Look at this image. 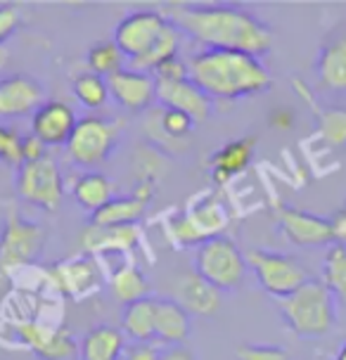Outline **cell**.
<instances>
[{"instance_id":"obj_1","label":"cell","mask_w":346,"mask_h":360,"mask_svg":"<svg viewBox=\"0 0 346 360\" xmlns=\"http://www.w3.org/2000/svg\"><path fill=\"white\" fill-rule=\"evenodd\" d=\"M166 19L202 50H235L261 60L273 48V29L254 12L235 5H176Z\"/></svg>"},{"instance_id":"obj_2","label":"cell","mask_w":346,"mask_h":360,"mask_svg":"<svg viewBox=\"0 0 346 360\" xmlns=\"http://www.w3.org/2000/svg\"><path fill=\"white\" fill-rule=\"evenodd\" d=\"M188 69L190 81L211 100H240L273 86V76L259 57L235 50H197Z\"/></svg>"},{"instance_id":"obj_3","label":"cell","mask_w":346,"mask_h":360,"mask_svg":"<svg viewBox=\"0 0 346 360\" xmlns=\"http://www.w3.org/2000/svg\"><path fill=\"white\" fill-rule=\"evenodd\" d=\"M285 325L301 339H318L337 325L339 304L323 280L311 278L278 304Z\"/></svg>"},{"instance_id":"obj_4","label":"cell","mask_w":346,"mask_h":360,"mask_svg":"<svg viewBox=\"0 0 346 360\" xmlns=\"http://www.w3.org/2000/svg\"><path fill=\"white\" fill-rule=\"evenodd\" d=\"M247 259L230 237H211L195 249V273L219 292H235L247 280Z\"/></svg>"},{"instance_id":"obj_5","label":"cell","mask_w":346,"mask_h":360,"mask_svg":"<svg viewBox=\"0 0 346 360\" xmlns=\"http://www.w3.org/2000/svg\"><path fill=\"white\" fill-rule=\"evenodd\" d=\"M245 259L247 266L256 275V280H259V285L264 287V292H268L278 301L287 299L301 285H306L311 280L304 263L290 254L268 252V249H252Z\"/></svg>"},{"instance_id":"obj_6","label":"cell","mask_w":346,"mask_h":360,"mask_svg":"<svg viewBox=\"0 0 346 360\" xmlns=\"http://www.w3.org/2000/svg\"><path fill=\"white\" fill-rule=\"evenodd\" d=\"M46 237L48 233L41 223L29 221L10 209L0 228V273L36 263L46 249Z\"/></svg>"},{"instance_id":"obj_7","label":"cell","mask_w":346,"mask_h":360,"mask_svg":"<svg viewBox=\"0 0 346 360\" xmlns=\"http://www.w3.org/2000/svg\"><path fill=\"white\" fill-rule=\"evenodd\" d=\"M15 192L19 199L34 204L43 211H57L62 204V173L50 154L36 162H22L17 166Z\"/></svg>"},{"instance_id":"obj_8","label":"cell","mask_w":346,"mask_h":360,"mask_svg":"<svg viewBox=\"0 0 346 360\" xmlns=\"http://www.w3.org/2000/svg\"><path fill=\"white\" fill-rule=\"evenodd\" d=\"M117 143L119 131L112 121L102 117H81L67 143V152L74 164L83 166V169H95L112 157Z\"/></svg>"},{"instance_id":"obj_9","label":"cell","mask_w":346,"mask_h":360,"mask_svg":"<svg viewBox=\"0 0 346 360\" xmlns=\"http://www.w3.org/2000/svg\"><path fill=\"white\" fill-rule=\"evenodd\" d=\"M166 24H169V19H166L164 12H155V10L131 12L114 29V43L121 50V55L126 57V62L133 64L150 53L152 45L164 34Z\"/></svg>"},{"instance_id":"obj_10","label":"cell","mask_w":346,"mask_h":360,"mask_svg":"<svg viewBox=\"0 0 346 360\" xmlns=\"http://www.w3.org/2000/svg\"><path fill=\"white\" fill-rule=\"evenodd\" d=\"M46 86L29 74H10L0 79V124L22 117H34L46 105Z\"/></svg>"},{"instance_id":"obj_11","label":"cell","mask_w":346,"mask_h":360,"mask_svg":"<svg viewBox=\"0 0 346 360\" xmlns=\"http://www.w3.org/2000/svg\"><path fill=\"white\" fill-rule=\"evenodd\" d=\"M226 209L214 197H209L204 202L195 204L188 216H181L178 221H173V240L185 244V247H190V244L200 247L202 242L211 240V237H219L221 230L226 228Z\"/></svg>"},{"instance_id":"obj_12","label":"cell","mask_w":346,"mask_h":360,"mask_svg":"<svg viewBox=\"0 0 346 360\" xmlns=\"http://www.w3.org/2000/svg\"><path fill=\"white\" fill-rule=\"evenodd\" d=\"M278 225L285 240H290L297 247H330L335 242L330 218L309 214L304 209L278 207Z\"/></svg>"},{"instance_id":"obj_13","label":"cell","mask_w":346,"mask_h":360,"mask_svg":"<svg viewBox=\"0 0 346 360\" xmlns=\"http://www.w3.org/2000/svg\"><path fill=\"white\" fill-rule=\"evenodd\" d=\"M110 98L128 112H145L157 102V81L152 74L136 72V69H121L107 79Z\"/></svg>"},{"instance_id":"obj_14","label":"cell","mask_w":346,"mask_h":360,"mask_svg":"<svg viewBox=\"0 0 346 360\" xmlns=\"http://www.w3.org/2000/svg\"><path fill=\"white\" fill-rule=\"evenodd\" d=\"M157 102L164 109H176V112L188 114L195 124L207 121L211 117V112H214V100L190 79L157 81Z\"/></svg>"},{"instance_id":"obj_15","label":"cell","mask_w":346,"mask_h":360,"mask_svg":"<svg viewBox=\"0 0 346 360\" xmlns=\"http://www.w3.org/2000/svg\"><path fill=\"white\" fill-rule=\"evenodd\" d=\"M76 121V112L67 102L48 100L31 117V135H36L46 147H67Z\"/></svg>"},{"instance_id":"obj_16","label":"cell","mask_w":346,"mask_h":360,"mask_svg":"<svg viewBox=\"0 0 346 360\" xmlns=\"http://www.w3.org/2000/svg\"><path fill=\"white\" fill-rule=\"evenodd\" d=\"M50 273L62 292L74 299H86L95 289H100V268L91 256H76V259L55 263Z\"/></svg>"},{"instance_id":"obj_17","label":"cell","mask_w":346,"mask_h":360,"mask_svg":"<svg viewBox=\"0 0 346 360\" xmlns=\"http://www.w3.org/2000/svg\"><path fill=\"white\" fill-rule=\"evenodd\" d=\"M152 190L150 185L140 188L128 197H114L100 211L91 214V225L95 228H121V225H136L138 218H143L147 204H150Z\"/></svg>"},{"instance_id":"obj_18","label":"cell","mask_w":346,"mask_h":360,"mask_svg":"<svg viewBox=\"0 0 346 360\" xmlns=\"http://www.w3.org/2000/svg\"><path fill=\"white\" fill-rule=\"evenodd\" d=\"M192 334V318L173 299L155 297V342L164 346H183Z\"/></svg>"},{"instance_id":"obj_19","label":"cell","mask_w":346,"mask_h":360,"mask_svg":"<svg viewBox=\"0 0 346 360\" xmlns=\"http://www.w3.org/2000/svg\"><path fill=\"white\" fill-rule=\"evenodd\" d=\"M316 76L320 86L346 95V34H335L325 41L316 60Z\"/></svg>"},{"instance_id":"obj_20","label":"cell","mask_w":346,"mask_h":360,"mask_svg":"<svg viewBox=\"0 0 346 360\" xmlns=\"http://www.w3.org/2000/svg\"><path fill=\"white\" fill-rule=\"evenodd\" d=\"M22 334L31 344V349L36 351V356L43 360H67L79 351V344H76V339L67 327L48 330V327L38 325H24Z\"/></svg>"},{"instance_id":"obj_21","label":"cell","mask_w":346,"mask_h":360,"mask_svg":"<svg viewBox=\"0 0 346 360\" xmlns=\"http://www.w3.org/2000/svg\"><path fill=\"white\" fill-rule=\"evenodd\" d=\"M178 304L190 315H214L221 308V292L204 282L200 275H185L178 285Z\"/></svg>"},{"instance_id":"obj_22","label":"cell","mask_w":346,"mask_h":360,"mask_svg":"<svg viewBox=\"0 0 346 360\" xmlns=\"http://www.w3.org/2000/svg\"><path fill=\"white\" fill-rule=\"evenodd\" d=\"M126 349V337L114 325H95L81 339V360H119Z\"/></svg>"},{"instance_id":"obj_23","label":"cell","mask_w":346,"mask_h":360,"mask_svg":"<svg viewBox=\"0 0 346 360\" xmlns=\"http://www.w3.org/2000/svg\"><path fill=\"white\" fill-rule=\"evenodd\" d=\"M138 244L136 225H121V228H91L81 235V247L88 254L102 252H128Z\"/></svg>"},{"instance_id":"obj_24","label":"cell","mask_w":346,"mask_h":360,"mask_svg":"<svg viewBox=\"0 0 346 360\" xmlns=\"http://www.w3.org/2000/svg\"><path fill=\"white\" fill-rule=\"evenodd\" d=\"M121 332L131 344H155V297L124 306Z\"/></svg>"},{"instance_id":"obj_25","label":"cell","mask_w":346,"mask_h":360,"mask_svg":"<svg viewBox=\"0 0 346 360\" xmlns=\"http://www.w3.org/2000/svg\"><path fill=\"white\" fill-rule=\"evenodd\" d=\"M254 138H240L233 140V143H226L211 157V176L219 183H226L228 178L242 173L254 157Z\"/></svg>"},{"instance_id":"obj_26","label":"cell","mask_w":346,"mask_h":360,"mask_svg":"<svg viewBox=\"0 0 346 360\" xmlns=\"http://www.w3.org/2000/svg\"><path fill=\"white\" fill-rule=\"evenodd\" d=\"M117 197V188L105 173L100 171H88L83 176L76 178L74 183V199L81 209H86L88 214H95L105 207L107 202Z\"/></svg>"},{"instance_id":"obj_27","label":"cell","mask_w":346,"mask_h":360,"mask_svg":"<svg viewBox=\"0 0 346 360\" xmlns=\"http://www.w3.org/2000/svg\"><path fill=\"white\" fill-rule=\"evenodd\" d=\"M112 289H114V297L124 306L150 297V282H147L145 273L136 263H124L121 268L114 270Z\"/></svg>"},{"instance_id":"obj_28","label":"cell","mask_w":346,"mask_h":360,"mask_svg":"<svg viewBox=\"0 0 346 360\" xmlns=\"http://www.w3.org/2000/svg\"><path fill=\"white\" fill-rule=\"evenodd\" d=\"M183 43V34L181 29L176 27L173 22L166 24L164 34L159 36V41L152 45V50L147 53L143 60L133 62L131 69H136V72H143V74H155V69L159 64L173 60V57H178V48H181Z\"/></svg>"},{"instance_id":"obj_29","label":"cell","mask_w":346,"mask_h":360,"mask_svg":"<svg viewBox=\"0 0 346 360\" xmlns=\"http://www.w3.org/2000/svg\"><path fill=\"white\" fill-rule=\"evenodd\" d=\"M323 282L335 294L337 304L346 306V247L332 242L323 261Z\"/></svg>"},{"instance_id":"obj_30","label":"cell","mask_w":346,"mask_h":360,"mask_svg":"<svg viewBox=\"0 0 346 360\" xmlns=\"http://www.w3.org/2000/svg\"><path fill=\"white\" fill-rule=\"evenodd\" d=\"M126 57L121 55V50L117 48L114 41H100L88 48L86 64L91 69V74H98L102 79H110L112 74H117L124 69Z\"/></svg>"},{"instance_id":"obj_31","label":"cell","mask_w":346,"mask_h":360,"mask_svg":"<svg viewBox=\"0 0 346 360\" xmlns=\"http://www.w3.org/2000/svg\"><path fill=\"white\" fill-rule=\"evenodd\" d=\"M74 98L88 109H100L105 107V102L110 100V90H107V79H102L98 74H79L72 83Z\"/></svg>"},{"instance_id":"obj_32","label":"cell","mask_w":346,"mask_h":360,"mask_svg":"<svg viewBox=\"0 0 346 360\" xmlns=\"http://www.w3.org/2000/svg\"><path fill=\"white\" fill-rule=\"evenodd\" d=\"M320 138L332 147H346V107H328L320 112Z\"/></svg>"},{"instance_id":"obj_33","label":"cell","mask_w":346,"mask_h":360,"mask_svg":"<svg viewBox=\"0 0 346 360\" xmlns=\"http://www.w3.org/2000/svg\"><path fill=\"white\" fill-rule=\"evenodd\" d=\"M22 140L24 135L8 124H0V162L19 166L24 162L22 159Z\"/></svg>"},{"instance_id":"obj_34","label":"cell","mask_w":346,"mask_h":360,"mask_svg":"<svg viewBox=\"0 0 346 360\" xmlns=\"http://www.w3.org/2000/svg\"><path fill=\"white\" fill-rule=\"evenodd\" d=\"M237 360H290L283 346L273 344H240L235 351Z\"/></svg>"},{"instance_id":"obj_35","label":"cell","mask_w":346,"mask_h":360,"mask_svg":"<svg viewBox=\"0 0 346 360\" xmlns=\"http://www.w3.org/2000/svg\"><path fill=\"white\" fill-rule=\"evenodd\" d=\"M162 126H164V131L171 135V138H185V135L192 131L195 121H192L188 114L176 112V109H164Z\"/></svg>"},{"instance_id":"obj_36","label":"cell","mask_w":346,"mask_h":360,"mask_svg":"<svg viewBox=\"0 0 346 360\" xmlns=\"http://www.w3.org/2000/svg\"><path fill=\"white\" fill-rule=\"evenodd\" d=\"M22 22H24V17L17 5H10V3L0 5V48H3L10 36L17 34V29L22 27Z\"/></svg>"},{"instance_id":"obj_37","label":"cell","mask_w":346,"mask_h":360,"mask_svg":"<svg viewBox=\"0 0 346 360\" xmlns=\"http://www.w3.org/2000/svg\"><path fill=\"white\" fill-rule=\"evenodd\" d=\"M152 76H155L157 81H185V79H190V69H188V62H183L181 57H173V60L159 64Z\"/></svg>"},{"instance_id":"obj_38","label":"cell","mask_w":346,"mask_h":360,"mask_svg":"<svg viewBox=\"0 0 346 360\" xmlns=\"http://www.w3.org/2000/svg\"><path fill=\"white\" fill-rule=\"evenodd\" d=\"M162 349L155 344H126L119 360H159Z\"/></svg>"},{"instance_id":"obj_39","label":"cell","mask_w":346,"mask_h":360,"mask_svg":"<svg viewBox=\"0 0 346 360\" xmlns=\"http://www.w3.org/2000/svg\"><path fill=\"white\" fill-rule=\"evenodd\" d=\"M48 154V147L36 138V135H24L22 140V159L24 162H36V159H43Z\"/></svg>"},{"instance_id":"obj_40","label":"cell","mask_w":346,"mask_h":360,"mask_svg":"<svg viewBox=\"0 0 346 360\" xmlns=\"http://www.w3.org/2000/svg\"><path fill=\"white\" fill-rule=\"evenodd\" d=\"M330 223H332V240H335V244L346 247V209L332 216Z\"/></svg>"},{"instance_id":"obj_41","label":"cell","mask_w":346,"mask_h":360,"mask_svg":"<svg viewBox=\"0 0 346 360\" xmlns=\"http://www.w3.org/2000/svg\"><path fill=\"white\" fill-rule=\"evenodd\" d=\"M159 360H197L188 346H164L159 353Z\"/></svg>"},{"instance_id":"obj_42","label":"cell","mask_w":346,"mask_h":360,"mask_svg":"<svg viewBox=\"0 0 346 360\" xmlns=\"http://www.w3.org/2000/svg\"><path fill=\"white\" fill-rule=\"evenodd\" d=\"M271 124L275 128H292L294 126V112L292 109H285V107L275 109V112L271 114Z\"/></svg>"},{"instance_id":"obj_43","label":"cell","mask_w":346,"mask_h":360,"mask_svg":"<svg viewBox=\"0 0 346 360\" xmlns=\"http://www.w3.org/2000/svg\"><path fill=\"white\" fill-rule=\"evenodd\" d=\"M8 60H10L8 48H0V74H3V69H5V67H8Z\"/></svg>"},{"instance_id":"obj_44","label":"cell","mask_w":346,"mask_h":360,"mask_svg":"<svg viewBox=\"0 0 346 360\" xmlns=\"http://www.w3.org/2000/svg\"><path fill=\"white\" fill-rule=\"evenodd\" d=\"M337 360H346V344L342 346V351L337 353Z\"/></svg>"}]
</instances>
